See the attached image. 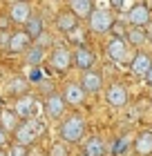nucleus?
Listing matches in <instances>:
<instances>
[{
    "mask_svg": "<svg viewBox=\"0 0 152 156\" xmlns=\"http://www.w3.org/2000/svg\"><path fill=\"white\" fill-rule=\"evenodd\" d=\"M105 101L112 107H125L128 105V89L123 87L121 83H112L110 87L105 89Z\"/></svg>",
    "mask_w": 152,
    "mask_h": 156,
    "instance_id": "f8f14e48",
    "label": "nucleus"
},
{
    "mask_svg": "<svg viewBox=\"0 0 152 156\" xmlns=\"http://www.w3.org/2000/svg\"><path fill=\"white\" fill-rule=\"evenodd\" d=\"M7 143H9V140H7V132L0 127V147H7Z\"/></svg>",
    "mask_w": 152,
    "mask_h": 156,
    "instance_id": "c756f323",
    "label": "nucleus"
},
{
    "mask_svg": "<svg viewBox=\"0 0 152 156\" xmlns=\"http://www.w3.org/2000/svg\"><path fill=\"white\" fill-rule=\"evenodd\" d=\"M49 156H69V147L65 143H54L49 147Z\"/></svg>",
    "mask_w": 152,
    "mask_h": 156,
    "instance_id": "393cba45",
    "label": "nucleus"
},
{
    "mask_svg": "<svg viewBox=\"0 0 152 156\" xmlns=\"http://www.w3.org/2000/svg\"><path fill=\"white\" fill-rule=\"evenodd\" d=\"M54 25H56V29H61V31H65V34H69V31H76V29H78L81 20L76 18V13L72 11V9H63V11L56 13Z\"/></svg>",
    "mask_w": 152,
    "mask_h": 156,
    "instance_id": "9d476101",
    "label": "nucleus"
},
{
    "mask_svg": "<svg viewBox=\"0 0 152 156\" xmlns=\"http://www.w3.org/2000/svg\"><path fill=\"white\" fill-rule=\"evenodd\" d=\"M23 29L29 34V38H32V40H38L43 34H45V20H43L40 13H32V18L23 25Z\"/></svg>",
    "mask_w": 152,
    "mask_h": 156,
    "instance_id": "f3484780",
    "label": "nucleus"
},
{
    "mask_svg": "<svg viewBox=\"0 0 152 156\" xmlns=\"http://www.w3.org/2000/svg\"><path fill=\"white\" fill-rule=\"evenodd\" d=\"M134 152L136 156H152V132L150 129H143L134 138Z\"/></svg>",
    "mask_w": 152,
    "mask_h": 156,
    "instance_id": "a211bd4d",
    "label": "nucleus"
},
{
    "mask_svg": "<svg viewBox=\"0 0 152 156\" xmlns=\"http://www.w3.org/2000/svg\"><path fill=\"white\" fill-rule=\"evenodd\" d=\"M25 60L29 62L32 67H38L43 60H45V47L38 45V42H32V47L25 51Z\"/></svg>",
    "mask_w": 152,
    "mask_h": 156,
    "instance_id": "5701e85b",
    "label": "nucleus"
},
{
    "mask_svg": "<svg viewBox=\"0 0 152 156\" xmlns=\"http://www.w3.org/2000/svg\"><path fill=\"white\" fill-rule=\"evenodd\" d=\"M43 107H45V114L49 120H58L63 114H65V107H67V103H65L63 94L58 91H52V94L45 96V101H43Z\"/></svg>",
    "mask_w": 152,
    "mask_h": 156,
    "instance_id": "423d86ee",
    "label": "nucleus"
},
{
    "mask_svg": "<svg viewBox=\"0 0 152 156\" xmlns=\"http://www.w3.org/2000/svg\"><path fill=\"white\" fill-rule=\"evenodd\" d=\"M72 60H74V65L78 69H83V72H87V69L94 67V62H96V56H94V51L90 47L85 45H78L76 51H72Z\"/></svg>",
    "mask_w": 152,
    "mask_h": 156,
    "instance_id": "9b49d317",
    "label": "nucleus"
},
{
    "mask_svg": "<svg viewBox=\"0 0 152 156\" xmlns=\"http://www.w3.org/2000/svg\"><path fill=\"white\" fill-rule=\"evenodd\" d=\"M27 83H29V80H27V78H11V80L9 83H7V94H9V96H16V98H20V96H25L27 94Z\"/></svg>",
    "mask_w": 152,
    "mask_h": 156,
    "instance_id": "b1692460",
    "label": "nucleus"
},
{
    "mask_svg": "<svg viewBox=\"0 0 152 156\" xmlns=\"http://www.w3.org/2000/svg\"><path fill=\"white\" fill-rule=\"evenodd\" d=\"M18 125H20V118L13 109H0V127H2L7 134H13Z\"/></svg>",
    "mask_w": 152,
    "mask_h": 156,
    "instance_id": "6ab92c4d",
    "label": "nucleus"
},
{
    "mask_svg": "<svg viewBox=\"0 0 152 156\" xmlns=\"http://www.w3.org/2000/svg\"><path fill=\"white\" fill-rule=\"evenodd\" d=\"M67 2H69V9L76 13V18H78V20H87V18H90V13L94 11L92 0H67Z\"/></svg>",
    "mask_w": 152,
    "mask_h": 156,
    "instance_id": "aec40b11",
    "label": "nucleus"
},
{
    "mask_svg": "<svg viewBox=\"0 0 152 156\" xmlns=\"http://www.w3.org/2000/svg\"><path fill=\"white\" fill-rule=\"evenodd\" d=\"M105 54H107V58H110L112 62H128L130 60V47H128L125 38L114 36L105 45Z\"/></svg>",
    "mask_w": 152,
    "mask_h": 156,
    "instance_id": "39448f33",
    "label": "nucleus"
},
{
    "mask_svg": "<svg viewBox=\"0 0 152 156\" xmlns=\"http://www.w3.org/2000/svg\"><path fill=\"white\" fill-rule=\"evenodd\" d=\"M143 80H146V83L150 85V87H152V67L148 69V74H146V76H143Z\"/></svg>",
    "mask_w": 152,
    "mask_h": 156,
    "instance_id": "7c9ffc66",
    "label": "nucleus"
},
{
    "mask_svg": "<svg viewBox=\"0 0 152 156\" xmlns=\"http://www.w3.org/2000/svg\"><path fill=\"white\" fill-rule=\"evenodd\" d=\"M146 34H148V38H150V40H152V23H150V25H148V29H146Z\"/></svg>",
    "mask_w": 152,
    "mask_h": 156,
    "instance_id": "2f4dec72",
    "label": "nucleus"
},
{
    "mask_svg": "<svg viewBox=\"0 0 152 156\" xmlns=\"http://www.w3.org/2000/svg\"><path fill=\"white\" fill-rule=\"evenodd\" d=\"M72 65H74L72 51L67 47H63V45H56L52 49V54H49V67H52L54 72H58V74H65Z\"/></svg>",
    "mask_w": 152,
    "mask_h": 156,
    "instance_id": "20e7f679",
    "label": "nucleus"
},
{
    "mask_svg": "<svg viewBox=\"0 0 152 156\" xmlns=\"http://www.w3.org/2000/svg\"><path fill=\"white\" fill-rule=\"evenodd\" d=\"M9 156H29V152H27V147L25 145H18V143H13L9 147V152H7Z\"/></svg>",
    "mask_w": 152,
    "mask_h": 156,
    "instance_id": "bb28decb",
    "label": "nucleus"
},
{
    "mask_svg": "<svg viewBox=\"0 0 152 156\" xmlns=\"http://www.w3.org/2000/svg\"><path fill=\"white\" fill-rule=\"evenodd\" d=\"M123 38H125V42H130V45H134V47H141L143 42L148 40L146 27H128V31L123 34Z\"/></svg>",
    "mask_w": 152,
    "mask_h": 156,
    "instance_id": "4be33fe9",
    "label": "nucleus"
},
{
    "mask_svg": "<svg viewBox=\"0 0 152 156\" xmlns=\"http://www.w3.org/2000/svg\"><path fill=\"white\" fill-rule=\"evenodd\" d=\"M128 0H110V5H112V9H123L125 7Z\"/></svg>",
    "mask_w": 152,
    "mask_h": 156,
    "instance_id": "c85d7f7f",
    "label": "nucleus"
},
{
    "mask_svg": "<svg viewBox=\"0 0 152 156\" xmlns=\"http://www.w3.org/2000/svg\"><path fill=\"white\" fill-rule=\"evenodd\" d=\"M13 112L18 114V118H32L36 116V98L29 96V94H25V96H20L16 98V105H13Z\"/></svg>",
    "mask_w": 152,
    "mask_h": 156,
    "instance_id": "ddd939ff",
    "label": "nucleus"
},
{
    "mask_svg": "<svg viewBox=\"0 0 152 156\" xmlns=\"http://www.w3.org/2000/svg\"><path fill=\"white\" fill-rule=\"evenodd\" d=\"M81 87L85 89V94H94V96H96L98 91L103 89V76H101L98 72H92V69H87V72L83 74Z\"/></svg>",
    "mask_w": 152,
    "mask_h": 156,
    "instance_id": "2eb2a0df",
    "label": "nucleus"
},
{
    "mask_svg": "<svg viewBox=\"0 0 152 156\" xmlns=\"http://www.w3.org/2000/svg\"><path fill=\"white\" fill-rule=\"evenodd\" d=\"M63 98L67 105H83L85 103V89L81 87V83H67L63 89Z\"/></svg>",
    "mask_w": 152,
    "mask_h": 156,
    "instance_id": "4468645a",
    "label": "nucleus"
},
{
    "mask_svg": "<svg viewBox=\"0 0 152 156\" xmlns=\"http://www.w3.org/2000/svg\"><path fill=\"white\" fill-rule=\"evenodd\" d=\"M45 134V123H43L40 118H25L23 123H20L16 127V132H13V140H16L18 145H25V147H29L34 145L36 140H38V136H43Z\"/></svg>",
    "mask_w": 152,
    "mask_h": 156,
    "instance_id": "f257e3e1",
    "label": "nucleus"
},
{
    "mask_svg": "<svg viewBox=\"0 0 152 156\" xmlns=\"http://www.w3.org/2000/svg\"><path fill=\"white\" fill-rule=\"evenodd\" d=\"M128 150V138H119V140H114V145H112V154H123Z\"/></svg>",
    "mask_w": 152,
    "mask_h": 156,
    "instance_id": "cd10ccee",
    "label": "nucleus"
},
{
    "mask_svg": "<svg viewBox=\"0 0 152 156\" xmlns=\"http://www.w3.org/2000/svg\"><path fill=\"white\" fill-rule=\"evenodd\" d=\"M27 80H29V83H43V69H40V65L32 67V72L27 74Z\"/></svg>",
    "mask_w": 152,
    "mask_h": 156,
    "instance_id": "a878e982",
    "label": "nucleus"
},
{
    "mask_svg": "<svg viewBox=\"0 0 152 156\" xmlns=\"http://www.w3.org/2000/svg\"><path fill=\"white\" fill-rule=\"evenodd\" d=\"M0 156H9V154L5 152V147H0Z\"/></svg>",
    "mask_w": 152,
    "mask_h": 156,
    "instance_id": "473e14b6",
    "label": "nucleus"
},
{
    "mask_svg": "<svg viewBox=\"0 0 152 156\" xmlns=\"http://www.w3.org/2000/svg\"><path fill=\"white\" fill-rule=\"evenodd\" d=\"M83 156H105V143L101 136H90L83 145Z\"/></svg>",
    "mask_w": 152,
    "mask_h": 156,
    "instance_id": "412c9836",
    "label": "nucleus"
},
{
    "mask_svg": "<svg viewBox=\"0 0 152 156\" xmlns=\"http://www.w3.org/2000/svg\"><path fill=\"white\" fill-rule=\"evenodd\" d=\"M7 16L13 25H25L27 20L32 18V7L27 0H13L9 5V11H7Z\"/></svg>",
    "mask_w": 152,
    "mask_h": 156,
    "instance_id": "1a4fd4ad",
    "label": "nucleus"
},
{
    "mask_svg": "<svg viewBox=\"0 0 152 156\" xmlns=\"http://www.w3.org/2000/svg\"><path fill=\"white\" fill-rule=\"evenodd\" d=\"M125 20H128L130 27H148L152 23V7L143 5V2L141 5H134L132 9L128 11Z\"/></svg>",
    "mask_w": 152,
    "mask_h": 156,
    "instance_id": "0eeeda50",
    "label": "nucleus"
},
{
    "mask_svg": "<svg viewBox=\"0 0 152 156\" xmlns=\"http://www.w3.org/2000/svg\"><path fill=\"white\" fill-rule=\"evenodd\" d=\"M114 23H117V18L112 16L110 9H94L87 18V25L94 34H107L114 29Z\"/></svg>",
    "mask_w": 152,
    "mask_h": 156,
    "instance_id": "7ed1b4c3",
    "label": "nucleus"
},
{
    "mask_svg": "<svg viewBox=\"0 0 152 156\" xmlns=\"http://www.w3.org/2000/svg\"><path fill=\"white\" fill-rule=\"evenodd\" d=\"M32 38H29V34H27L25 29H16L13 34H9V42H7V51L9 54H25L27 49L32 47Z\"/></svg>",
    "mask_w": 152,
    "mask_h": 156,
    "instance_id": "6e6552de",
    "label": "nucleus"
},
{
    "mask_svg": "<svg viewBox=\"0 0 152 156\" xmlns=\"http://www.w3.org/2000/svg\"><path fill=\"white\" fill-rule=\"evenodd\" d=\"M150 67H152V58H150V54H146V51H139L132 60H130V72H132L134 76H141L143 78L148 74Z\"/></svg>",
    "mask_w": 152,
    "mask_h": 156,
    "instance_id": "dca6fc26",
    "label": "nucleus"
},
{
    "mask_svg": "<svg viewBox=\"0 0 152 156\" xmlns=\"http://www.w3.org/2000/svg\"><path fill=\"white\" fill-rule=\"evenodd\" d=\"M27 2H29V0H27Z\"/></svg>",
    "mask_w": 152,
    "mask_h": 156,
    "instance_id": "72a5a7b5",
    "label": "nucleus"
},
{
    "mask_svg": "<svg viewBox=\"0 0 152 156\" xmlns=\"http://www.w3.org/2000/svg\"><path fill=\"white\" fill-rule=\"evenodd\" d=\"M61 136H63V140H67V143H78V140L85 136V118L78 116V114L67 116L61 125Z\"/></svg>",
    "mask_w": 152,
    "mask_h": 156,
    "instance_id": "f03ea898",
    "label": "nucleus"
}]
</instances>
